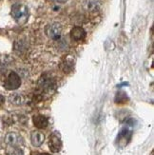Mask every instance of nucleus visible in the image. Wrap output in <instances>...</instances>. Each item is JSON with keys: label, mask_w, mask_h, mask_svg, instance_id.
Returning a JSON list of instances; mask_svg holds the SVG:
<instances>
[{"label": "nucleus", "mask_w": 154, "mask_h": 155, "mask_svg": "<svg viewBox=\"0 0 154 155\" xmlns=\"http://www.w3.org/2000/svg\"><path fill=\"white\" fill-rule=\"evenodd\" d=\"M11 16L18 24H24L29 18V9L23 4L16 3L11 7Z\"/></svg>", "instance_id": "obj_1"}, {"label": "nucleus", "mask_w": 154, "mask_h": 155, "mask_svg": "<svg viewBox=\"0 0 154 155\" xmlns=\"http://www.w3.org/2000/svg\"><path fill=\"white\" fill-rule=\"evenodd\" d=\"M39 89L47 93H51L56 90V82L54 78L50 74H44L38 80Z\"/></svg>", "instance_id": "obj_2"}, {"label": "nucleus", "mask_w": 154, "mask_h": 155, "mask_svg": "<svg viewBox=\"0 0 154 155\" xmlns=\"http://www.w3.org/2000/svg\"><path fill=\"white\" fill-rule=\"evenodd\" d=\"M20 86H21V78L18 75V73L15 71H11L5 80V89L8 91H15L17 90Z\"/></svg>", "instance_id": "obj_3"}, {"label": "nucleus", "mask_w": 154, "mask_h": 155, "mask_svg": "<svg viewBox=\"0 0 154 155\" xmlns=\"http://www.w3.org/2000/svg\"><path fill=\"white\" fill-rule=\"evenodd\" d=\"M45 32L47 36L49 38L55 40L57 41L58 39L61 38V35H62V26L59 23H51L49 25H47L46 29H45Z\"/></svg>", "instance_id": "obj_4"}, {"label": "nucleus", "mask_w": 154, "mask_h": 155, "mask_svg": "<svg viewBox=\"0 0 154 155\" xmlns=\"http://www.w3.org/2000/svg\"><path fill=\"white\" fill-rule=\"evenodd\" d=\"M5 143L10 147H19L20 146L24 145V139L21 135L15 132H9L5 137Z\"/></svg>", "instance_id": "obj_5"}, {"label": "nucleus", "mask_w": 154, "mask_h": 155, "mask_svg": "<svg viewBox=\"0 0 154 155\" xmlns=\"http://www.w3.org/2000/svg\"><path fill=\"white\" fill-rule=\"evenodd\" d=\"M49 147L52 152H59L62 149V141L60 138L59 133L53 132L50 135L49 139Z\"/></svg>", "instance_id": "obj_6"}, {"label": "nucleus", "mask_w": 154, "mask_h": 155, "mask_svg": "<svg viewBox=\"0 0 154 155\" xmlns=\"http://www.w3.org/2000/svg\"><path fill=\"white\" fill-rule=\"evenodd\" d=\"M61 70L65 73H70L72 71L73 68H74V59L71 57L70 55L67 56L63 59V61L61 62V66H60Z\"/></svg>", "instance_id": "obj_7"}, {"label": "nucleus", "mask_w": 154, "mask_h": 155, "mask_svg": "<svg viewBox=\"0 0 154 155\" xmlns=\"http://www.w3.org/2000/svg\"><path fill=\"white\" fill-rule=\"evenodd\" d=\"M32 122H33V125L35 126V127H37V129H39V130L45 129V127H47L49 125L48 118L44 115H42V114H37V115L33 116Z\"/></svg>", "instance_id": "obj_8"}, {"label": "nucleus", "mask_w": 154, "mask_h": 155, "mask_svg": "<svg viewBox=\"0 0 154 155\" xmlns=\"http://www.w3.org/2000/svg\"><path fill=\"white\" fill-rule=\"evenodd\" d=\"M70 37L72 40H74L76 42L82 41L86 37V31L82 27H74L70 31Z\"/></svg>", "instance_id": "obj_9"}, {"label": "nucleus", "mask_w": 154, "mask_h": 155, "mask_svg": "<svg viewBox=\"0 0 154 155\" xmlns=\"http://www.w3.org/2000/svg\"><path fill=\"white\" fill-rule=\"evenodd\" d=\"M31 141L32 146L34 147H40L45 141V135L41 131H32L31 135Z\"/></svg>", "instance_id": "obj_10"}, {"label": "nucleus", "mask_w": 154, "mask_h": 155, "mask_svg": "<svg viewBox=\"0 0 154 155\" xmlns=\"http://www.w3.org/2000/svg\"><path fill=\"white\" fill-rule=\"evenodd\" d=\"M9 102L11 105H15V106H21V105L25 104L26 98L23 94L15 92V93H11L9 96Z\"/></svg>", "instance_id": "obj_11"}, {"label": "nucleus", "mask_w": 154, "mask_h": 155, "mask_svg": "<svg viewBox=\"0 0 154 155\" xmlns=\"http://www.w3.org/2000/svg\"><path fill=\"white\" fill-rule=\"evenodd\" d=\"M84 8L88 12H96L100 8V3L98 0H87L84 3Z\"/></svg>", "instance_id": "obj_12"}, {"label": "nucleus", "mask_w": 154, "mask_h": 155, "mask_svg": "<svg viewBox=\"0 0 154 155\" xmlns=\"http://www.w3.org/2000/svg\"><path fill=\"white\" fill-rule=\"evenodd\" d=\"M130 137H131V131L128 129V127H124V129L121 130V132L119 133L118 140H119V142H121L122 140H124L125 145H126L129 143V141L130 140Z\"/></svg>", "instance_id": "obj_13"}, {"label": "nucleus", "mask_w": 154, "mask_h": 155, "mask_svg": "<svg viewBox=\"0 0 154 155\" xmlns=\"http://www.w3.org/2000/svg\"><path fill=\"white\" fill-rule=\"evenodd\" d=\"M11 64V58L8 56H0V73H4Z\"/></svg>", "instance_id": "obj_14"}, {"label": "nucleus", "mask_w": 154, "mask_h": 155, "mask_svg": "<svg viewBox=\"0 0 154 155\" xmlns=\"http://www.w3.org/2000/svg\"><path fill=\"white\" fill-rule=\"evenodd\" d=\"M27 50V44L26 42H24L23 40H18V41H15V51L18 54H21V53L25 52Z\"/></svg>", "instance_id": "obj_15"}, {"label": "nucleus", "mask_w": 154, "mask_h": 155, "mask_svg": "<svg viewBox=\"0 0 154 155\" xmlns=\"http://www.w3.org/2000/svg\"><path fill=\"white\" fill-rule=\"evenodd\" d=\"M8 155H24L22 150L16 147H10L8 150Z\"/></svg>", "instance_id": "obj_16"}, {"label": "nucleus", "mask_w": 154, "mask_h": 155, "mask_svg": "<svg viewBox=\"0 0 154 155\" xmlns=\"http://www.w3.org/2000/svg\"><path fill=\"white\" fill-rule=\"evenodd\" d=\"M115 101H116V103L123 104L126 102V101H128V96H126V94L125 92H119L117 94Z\"/></svg>", "instance_id": "obj_17"}, {"label": "nucleus", "mask_w": 154, "mask_h": 155, "mask_svg": "<svg viewBox=\"0 0 154 155\" xmlns=\"http://www.w3.org/2000/svg\"><path fill=\"white\" fill-rule=\"evenodd\" d=\"M53 1H55L57 3H65V2L68 1V0H53Z\"/></svg>", "instance_id": "obj_18"}, {"label": "nucleus", "mask_w": 154, "mask_h": 155, "mask_svg": "<svg viewBox=\"0 0 154 155\" xmlns=\"http://www.w3.org/2000/svg\"><path fill=\"white\" fill-rule=\"evenodd\" d=\"M3 103H4V97L2 95H0V106H1Z\"/></svg>", "instance_id": "obj_19"}, {"label": "nucleus", "mask_w": 154, "mask_h": 155, "mask_svg": "<svg viewBox=\"0 0 154 155\" xmlns=\"http://www.w3.org/2000/svg\"><path fill=\"white\" fill-rule=\"evenodd\" d=\"M37 155H51V154H49V153H39Z\"/></svg>", "instance_id": "obj_20"}]
</instances>
